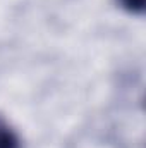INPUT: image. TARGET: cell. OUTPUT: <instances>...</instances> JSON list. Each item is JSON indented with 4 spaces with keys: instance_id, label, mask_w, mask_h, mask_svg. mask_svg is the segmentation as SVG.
<instances>
[{
    "instance_id": "cell-1",
    "label": "cell",
    "mask_w": 146,
    "mask_h": 148,
    "mask_svg": "<svg viewBox=\"0 0 146 148\" xmlns=\"http://www.w3.org/2000/svg\"><path fill=\"white\" fill-rule=\"evenodd\" d=\"M0 148H21L17 134L3 122H0Z\"/></svg>"
},
{
    "instance_id": "cell-2",
    "label": "cell",
    "mask_w": 146,
    "mask_h": 148,
    "mask_svg": "<svg viewBox=\"0 0 146 148\" xmlns=\"http://www.w3.org/2000/svg\"><path fill=\"white\" fill-rule=\"evenodd\" d=\"M120 5L131 12V14H143L145 12V3L146 0H119Z\"/></svg>"
}]
</instances>
